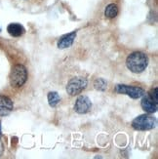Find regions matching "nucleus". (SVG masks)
<instances>
[{"label":"nucleus","mask_w":158,"mask_h":159,"mask_svg":"<svg viewBox=\"0 0 158 159\" xmlns=\"http://www.w3.org/2000/svg\"><path fill=\"white\" fill-rule=\"evenodd\" d=\"M148 58L143 52L137 51L130 54L126 60V66L134 73H141L147 67Z\"/></svg>","instance_id":"obj_1"},{"label":"nucleus","mask_w":158,"mask_h":159,"mask_svg":"<svg viewBox=\"0 0 158 159\" xmlns=\"http://www.w3.org/2000/svg\"><path fill=\"white\" fill-rule=\"evenodd\" d=\"M27 79L26 68L23 65H16L12 68L10 74V83L13 87H22Z\"/></svg>","instance_id":"obj_2"},{"label":"nucleus","mask_w":158,"mask_h":159,"mask_svg":"<svg viewBox=\"0 0 158 159\" xmlns=\"http://www.w3.org/2000/svg\"><path fill=\"white\" fill-rule=\"evenodd\" d=\"M156 119L153 116H150L148 114L140 115L137 118H135L132 122V126L135 130L138 131H147L151 130L156 126Z\"/></svg>","instance_id":"obj_3"},{"label":"nucleus","mask_w":158,"mask_h":159,"mask_svg":"<svg viewBox=\"0 0 158 159\" xmlns=\"http://www.w3.org/2000/svg\"><path fill=\"white\" fill-rule=\"evenodd\" d=\"M87 79L84 77H74L66 85V92L70 96L79 95L87 87Z\"/></svg>","instance_id":"obj_4"},{"label":"nucleus","mask_w":158,"mask_h":159,"mask_svg":"<svg viewBox=\"0 0 158 159\" xmlns=\"http://www.w3.org/2000/svg\"><path fill=\"white\" fill-rule=\"evenodd\" d=\"M115 91L118 94H124L133 99H139L145 95V90L140 87H132L127 85H117L115 88Z\"/></svg>","instance_id":"obj_5"},{"label":"nucleus","mask_w":158,"mask_h":159,"mask_svg":"<svg viewBox=\"0 0 158 159\" xmlns=\"http://www.w3.org/2000/svg\"><path fill=\"white\" fill-rule=\"evenodd\" d=\"M91 107H92V102L90 99L86 96H80L76 100V102H75V105H74V110L80 114L89 112Z\"/></svg>","instance_id":"obj_6"},{"label":"nucleus","mask_w":158,"mask_h":159,"mask_svg":"<svg viewBox=\"0 0 158 159\" xmlns=\"http://www.w3.org/2000/svg\"><path fill=\"white\" fill-rule=\"evenodd\" d=\"M157 102L149 94L146 95L142 100V107L147 113H154L157 110Z\"/></svg>","instance_id":"obj_7"},{"label":"nucleus","mask_w":158,"mask_h":159,"mask_svg":"<svg viewBox=\"0 0 158 159\" xmlns=\"http://www.w3.org/2000/svg\"><path fill=\"white\" fill-rule=\"evenodd\" d=\"M13 110L12 101L5 96H0V116L8 115Z\"/></svg>","instance_id":"obj_8"},{"label":"nucleus","mask_w":158,"mask_h":159,"mask_svg":"<svg viewBox=\"0 0 158 159\" xmlns=\"http://www.w3.org/2000/svg\"><path fill=\"white\" fill-rule=\"evenodd\" d=\"M76 36V33L75 32H71V33H68L66 35L63 36L58 42V47L60 49H65V48L70 47L74 41V38Z\"/></svg>","instance_id":"obj_9"},{"label":"nucleus","mask_w":158,"mask_h":159,"mask_svg":"<svg viewBox=\"0 0 158 159\" xmlns=\"http://www.w3.org/2000/svg\"><path fill=\"white\" fill-rule=\"evenodd\" d=\"M7 30L14 37H19L20 35H23L25 33V29L23 25H20L19 24H11L7 27Z\"/></svg>","instance_id":"obj_10"},{"label":"nucleus","mask_w":158,"mask_h":159,"mask_svg":"<svg viewBox=\"0 0 158 159\" xmlns=\"http://www.w3.org/2000/svg\"><path fill=\"white\" fill-rule=\"evenodd\" d=\"M118 14V8H117V5L115 4H109L105 11V15L106 18L108 19H113L117 16Z\"/></svg>","instance_id":"obj_11"},{"label":"nucleus","mask_w":158,"mask_h":159,"mask_svg":"<svg viewBox=\"0 0 158 159\" xmlns=\"http://www.w3.org/2000/svg\"><path fill=\"white\" fill-rule=\"evenodd\" d=\"M61 98L57 92H50L48 94V102L52 107H57V105L60 102Z\"/></svg>","instance_id":"obj_12"},{"label":"nucleus","mask_w":158,"mask_h":159,"mask_svg":"<svg viewBox=\"0 0 158 159\" xmlns=\"http://www.w3.org/2000/svg\"><path fill=\"white\" fill-rule=\"evenodd\" d=\"M94 87L96 90H98V91L105 92L107 88V83L102 78H98V79H96L94 82Z\"/></svg>","instance_id":"obj_13"},{"label":"nucleus","mask_w":158,"mask_h":159,"mask_svg":"<svg viewBox=\"0 0 158 159\" xmlns=\"http://www.w3.org/2000/svg\"><path fill=\"white\" fill-rule=\"evenodd\" d=\"M149 95L151 96L156 102H158V98H157V88H154L153 90H151V91L149 92Z\"/></svg>","instance_id":"obj_14"},{"label":"nucleus","mask_w":158,"mask_h":159,"mask_svg":"<svg viewBox=\"0 0 158 159\" xmlns=\"http://www.w3.org/2000/svg\"><path fill=\"white\" fill-rule=\"evenodd\" d=\"M0 31H1V29H0Z\"/></svg>","instance_id":"obj_15"}]
</instances>
